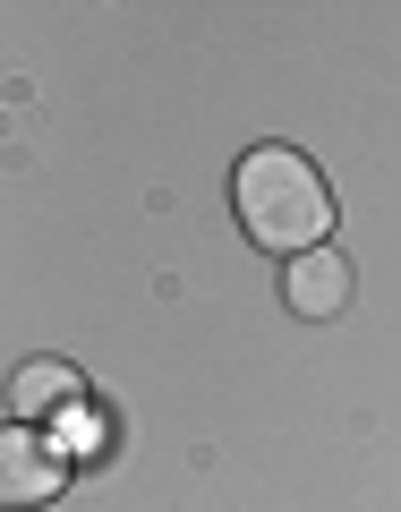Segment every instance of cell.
<instances>
[{
	"label": "cell",
	"instance_id": "6da1fadb",
	"mask_svg": "<svg viewBox=\"0 0 401 512\" xmlns=\"http://www.w3.org/2000/svg\"><path fill=\"white\" fill-rule=\"evenodd\" d=\"M231 214L265 256H308V248H325V231H333V188H325V171H316V154L248 146L239 171H231Z\"/></svg>",
	"mask_w": 401,
	"mask_h": 512
},
{
	"label": "cell",
	"instance_id": "7a4b0ae2",
	"mask_svg": "<svg viewBox=\"0 0 401 512\" xmlns=\"http://www.w3.org/2000/svg\"><path fill=\"white\" fill-rule=\"evenodd\" d=\"M60 478H69V453H60V436H43V427H0V504L26 512V504H52Z\"/></svg>",
	"mask_w": 401,
	"mask_h": 512
},
{
	"label": "cell",
	"instance_id": "3957f363",
	"mask_svg": "<svg viewBox=\"0 0 401 512\" xmlns=\"http://www.w3.org/2000/svg\"><path fill=\"white\" fill-rule=\"evenodd\" d=\"M77 402H86V376H77L69 359H26L18 376H9V410H18L26 427L60 419V410H77Z\"/></svg>",
	"mask_w": 401,
	"mask_h": 512
},
{
	"label": "cell",
	"instance_id": "277c9868",
	"mask_svg": "<svg viewBox=\"0 0 401 512\" xmlns=\"http://www.w3.org/2000/svg\"><path fill=\"white\" fill-rule=\"evenodd\" d=\"M282 291H291V308H299V316H316V325H325V316H342V308H350V265H342L333 248H308V256H291Z\"/></svg>",
	"mask_w": 401,
	"mask_h": 512
},
{
	"label": "cell",
	"instance_id": "5b68a950",
	"mask_svg": "<svg viewBox=\"0 0 401 512\" xmlns=\"http://www.w3.org/2000/svg\"><path fill=\"white\" fill-rule=\"evenodd\" d=\"M60 427H69V444H77V453H103V410H94V402H77V410H60Z\"/></svg>",
	"mask_w": 401,
	"mask_h": 512
}]
</instances>
